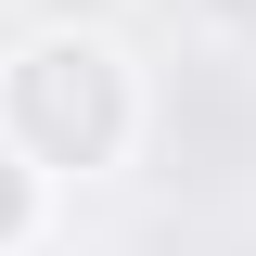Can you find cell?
Instances as JSON below:
<instances>
[{
    "label": "cell",
    "instance_id": "obj_1",
    "mask_svg": "<svg viewBox=\"0 0 256 256\" xmlns=\"http://www.w3.org/2000/svg\"><path fill=\"white\" fill-rule=\"evenodd\" d=\"M0 141L38 166V180H116L141 154V64L102 26H38L0 52Z\"/></svg>",
    "mask_w": 256,
    "mask_h": 256
},
{
    "label": "cell",
    "instance_id": "obj_2",
    "mask_svg": "<svg viewBox=\"0 0 256 256\" xmlns=\"http://www.w3.org/2000/svg\"><path fill=\"white\" fill-rule=\"evenodd\" d=\"M38 230H52V180H38L13 141H0V256H26Z\"/></svg>",
    "mask_w": 256,
    "mask_h": 256
}]
</instances>
